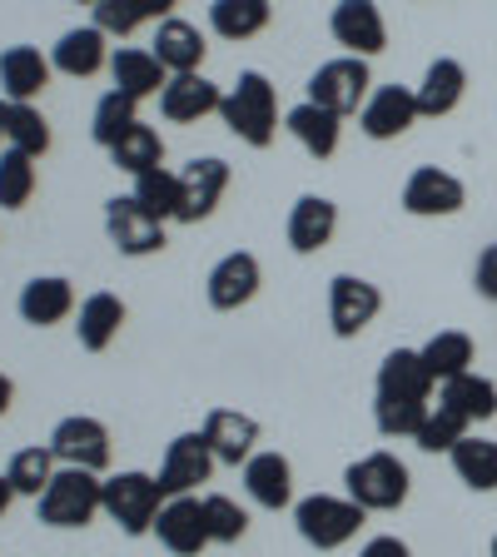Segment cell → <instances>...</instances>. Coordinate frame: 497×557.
Masks as SVG:
<instances>
[{
  "instance_id": "obj_48",
  "label": "cell",
  "mask_w": 497,
  "mask_h": 557,
  "mask_svg": "<svg viewBox=\"0 0 497 557\" xmlns=\"http://www.w3.org/2000/svg\"><path fill=\"white\" fill-rule=\"evenodd\" d=\"M80 5H100V0H80Z\"/></svg>"
},
{
  "instance_id": "obj_21",
  "label": "cell",
  "mask_w": 497,
  "mask_h": 557,
  "mask_svg": "<svg viewBox=\"0 0 497 557\" xmlns=\"http://www.w3.org/2000/svg\"><path fill=\"white\" fill-rule=\"evenodd\" d=\"M50 60L40 55L35 46H11V50H0V90H5V100L15 104H30L35 95L50 85Z\"/></svg>"
},
{
  "instance_id": "obj_16",
  "label": "cell",
  "mask_w": 497,
  "mask_h": 557,
  "mask_svg": "<svg viewBox=\"0 0 497 557\" xmlns=\"http://www.w3.org/2000/svg\"><path fill=\"white\" fill-rule=\"evenodd\" d=\"M224 104V90L214 81H204V75H170V85L160 90V115L170 120V125H195V120L214 115Z\"/></svg>"
},
{
  "instance_id": "obj_39",
  "label": "cell",
  "mask_w": 497,
  "mask_h": 557,
  "mask_svg": "<svg viewBox=\"0 0 497 557\" xmlns=\"http://www.w3.org/2000/svg\"><path fill=\"white\" fill-rule=\"evenodd\" d=\"M160 160H164V139H160V129H150V125H135L115 145V150H110V164H115V170H125V174L160 170Z\"/></svg>"
},
{
  "instance_id": "obj_14",
  "label": "cell",
  "mask_w": 497,
  "mask_h": 557,
  "mask_svg": "<svg viewBox=\"0 0 497 557\" xmlns=\"http://www.w3.org/2000/svg\"><path fill=\"white\" fill-rule=\"evenodd\" d=\"M328 30H334V40L348 55H359V60L378 55L388 46V25H383L373 0H338L334 15H328Z\"/></svg>"
},
{
  "instance_id": "obj_19",
  "label": "cell",
  "mask_w": 497,
  "mask_h": 557,
  "mask_svg": "<svg viewBox=\"0 0 497 557\" xmlns=\"http://www.w3.org/2000/svg\"><path fill=\"white\" fill-rule=\"evenodd\" d=\"M204 294H209V304L214 309H239V304H249L259 294V259L254 255H224L220 264L209 269V278H204Z\"/></svg>"
},
{
  "instance_id": "obj_20",
  "label": "cell",
  "mask_w": 497,
  "mask_h": 557,
  "mask_svg": "<svg viewBox=\"0 0 497 557\" xmlns=\"http://www.w3.org/2000/svg\"><path fill=\"white\" fill-rule=\"evenodd\" d=\"M50 65L70 81H90L95 70L110 65V50H104V30L100 25H80V30H65L50 50Z\"/></svg>"
},
{
  "instance_id": "obj_35",
  "label": "cell",
  "mask_w": 497,
  "mask_h": 557,
  "mask_svg": "<svg viewBox=\"0 0 497 557\" xmlns=\"http://www.w3.org/2000/svg\"><path fill=\"white\" fill-rule=\"evenodd\" d=\"M129 195H135V205L145 209V214H150V220H174V214H179V174H170L160 164V170H145V174H135V189H129Z\"/></svg>"
},
{
  "instance_id": "obj_34",
  "label": "cell",
  "mask_w": 497,
  "mask_h": 557,
  "mask_svg": "<svg viewBox=\"0 0 497 557\" xmlns=\"http://www.w3.org/2000/svg\"><path fill=\"white\" fill-rule=\"evenodd\" d=\"M174 5H179V0H100V5H95V25H100L104 35H129L145 21L170 15Z\"/></svg>"
},
{
  "instance_id": "obj_29",
  "label": "cell",
  "mask_w": 497,
  "mask_h": 557,
  "mask_svg": "<svg viewBox=\"0 0 497 557\" xmlns=\"http://www.w3.org/2000/svg\"><path fill=\"white\" fill-rule=\"evenodd\" d=\"M75 309V289H70V278H30L21 289V319L25 324H35V329H50V324H60L65 313Z\"/></svg>"
},
{
  "instance_id": "obj_30",
  "label": "cell",
  "mask_w": 497,
  "mask_h": 557,
  "mask_svg": "<svg viewBox=\"0 0 497 557\" xmlns=\"http://www.w3.org/2000/svg\"><path fill=\"white\" fill-rule=\"evenodd\" d=\"M120 324H125V304H120L115 294H90V299L80 304L75 338H80V348H90V354H104V348L115 344Z\"/></svg>"
},
{
  "instance_id": "obj_24",
  "label": "cell",
  "mask_w": 497,
  "mask_h": 557,
  "mask_svg": "<svg viewBox=\"0 0 497 557\" xmlns=\"http://www.w3.org/2000/svg\"><path fill=\"white\" fill-rule=\"evenodd\" d=\"M338 230V205L324 195H303L289 214V249L294 255H313V249H324Z\"/></svg>"
},
{
  "instance_id": "obj_22",
  "label": "cell",
  "mask_w": 497,
  "mask_h": 557,
  "mask_svg": "<svg viewBox=\"0 0 497 557\" xmlns=\"http://www.w3.org/2000/svg\"><path fill=\"white\" fill-rule=\"evenodd\" d=\"M110 75H115V90L129 95V100H150L170 85V70L154 60V50H135V46H120L110 55Z\"/></svg>"
},
{
  "instance_id": "obj_46",
  "label": "cell",
  "mask_w": 497,
  "mask_h": 557,
  "mask_svg": "<svg viewBox=\"0 0 497 557\" xmlns=\"http://www.w3.org/2000/svg\"><path fill=\"white\" fill-rule=\"evenodd\" d=\"M11 498H15V487H11V478L0 473V518H5V508H11Z\"/></svg>"
},
{
  "instance_id": "obj_33",
  "label": "cell",
  "mask_w": 497,
  "mask_h": 557,
  "mask_svg": "<svg viewBox=\"0 0 497 557\" xmlns=\"http://www.w3.org/2000/svg\"><path fill=\"white\" fill-rule=\"evenodd\" d=\"M448 458H452V473L463 478L473 493H493L497 487V443L493 438H473V433H468Z\"/></svg>"
},
{
  "instance_id": "obj_27",
  "label": "cell",
  "mask_w": 497,
  "mask_h": 557,
  "mask_svg": "<svg viewBox=\"0 0 497 557\" xmlns=\"http://www.w3.org/2000/svg\"><path fill=\"white\" fill-rule=\"evenodd\" d=\"M284 129L299 139L313 160H328V154L338 150V115L334 110H324V104H313V100L294 104L289 115H284Z\"/></svg>"
},
{
  "instance_id": "obj_11",
  "label": "cell",
  "mask_w": 497,
  "mask_h": 557,
  "mask_svg": "<svg viewBox=\"0 0 497 557\" xmlns=\"http://www.w3.org/2000/svg\"><path fill=\"white\" fill-rule=\"evenodd\" d=\"M378 309H383V294L369 278L338 274L334 284H328V324H334L338 338H359L363 329L378 319Z\"/></svg>"
},
{
  "instance_id": "obj_32",
  "label": "cell",
  "mask_w": 497,
  "mask_h": 557,
  "mask_svg": "<svg viewBox=\"0 0 497 557\" xmlns=\"http://www.w3.org/2000/svg\"><path fill=\"white\" fill-rule=\"evenodd\" d=\"M418 354H423V369L433 373V383H448V379H458V373L473 369V338L458 334V329L433 334L428 344L418 348Z\"/></svg>"
},
{
  "instance_id": "obj_38",
  "label": "cell",
  "mask_w": 497,
  "mask_h": 557,
  "mask_svg": "<svg viewBox=\"0 0 497 557\" xmlns=\"http://www.w3.org/2000/svg\"><path fill=\"white\" fill-rule=\"evenodd\" d=\"M5 139H11V150H21V154H46L50 150V125H46V115L35 110V104H15V100H5Z\"/></svg>"
},
{
  "instance_id": "obj_45",
  "label": "cell",
  "mask_w": 497,
  "mask_h": 557,
  "mask_svg": "<svg viewBox=\"0 0 497 557\" xmlns=\"http://www.w3.org/2000/svg\"><path fill=\"white\" fill-rule=\"evenodd\" d=\"M11 398H15V383L0 373V418H5V408H11Z\"/></svg>"
},
{
  "instance_id": "obj_18",
  "label": "cell",
  "mask_w": 497,
  "mask_h": 557,
  "mask_svg": "<svg viewBox=\"0 0 497 557\" xmlns=\"http://www.w3.org/2000/svg\"><path fill=\"white\" fill-rule=\"evenodd\" d=\"M209 438V448H214V458L229 468L249 463L254 458V443H259V423L249 413H234V408H214V413L204 418V429H199Z\"/></svg>"
},
{
  "instance_id": "obj_23",
  "label": "cell",
  "mask_w": 497,
  "mask_h": 557,
  "mask_svg": "<svg viewBox=\"0 0 497 557\" xmlns=\"http://www.w3.org/2000/svg\"><path fill=\"white\" fill-rule=\"evenodd\" d=\"M244 487H249V498L259 508H289L294 503V468L284 453H254L249 463H244Z\"/></svg>"
},
{
  "instance_id": "obj_40",
  "label": "cell",
  "mask_w": 497,
  "mask_h": 557,
  "mask_svg": "<svg viewBox=\"0 0 497 557\" xmlns=\"http://www.w3.org/2000/svg\"><path fill=\"white\" fill-rule=\"evenodd\" d=\"M35 195V160L21 150L0 154V209H25Z\"/></svg>"
},
{
  "instance_id": "obj_49",
  "label": "cell",
  "mask_w": 497,
  "mask_h": 557,
  "mask_svg": "<svg viewBox=\"0 0 497 557\" xmlns=\"http://www.w3.org/2000/svg\"><path fill=\"white\" fill-rule=\"evenodd\" d=\"M493 557H497V537H493Z\"/></svg>"
},
{
  "instance_id": "obj_15",
  "label": "cell",
  "mask_w": 497,
  "mask_h": 557,
  "mask_svg": "<svg viewBox=\"0 0 497 557\" xmlns=\"http://www.w3.org/2000/svg\"><path fill=\"white\" fill-rule=\"evenodd\" d=\"M154 537L170 547L174 557H199L209 547V528H204V498H170L154 518Z\"/></svg>"
},
{
  "instance_id": "obj_2",
  "label": "cell",
  "mask_w": 497,
  "mask_h": 557,
  "mask_svg": "<svg viewBox=\"0 0 497 557\" xmlns=\"http://www.w3.org/2000/svg\"><path fill=\"white\" fill-rule=\"evenodd\" d=\"M224 125L244 139V145H254V150H269L278 135V100H274V85L259 75V70H244L239 81L229 85L220 104Z\"/></svg>"
},
{
  "instance_id": "obj_47",
  "label": "cell",
  "mask_w": 497,
  "mask_h": 557,
  "mask_svg": "<svg viewBox=\"0 0 497 557\" xmlns=\"http://www.w3.org/2000/svg\"><path fill=\"white\" fill-rule=\"evenodd\" d=\"M0 139H5V104H0Z\"/></svg>"
},
{
  "instance_id": "obj_36",
  "label": "cell",
  "mask_w": 497,
  "mask_h": 557,
  "mask_svg": "<svg viewBox=\"0 0 497 557\" xmlns=\"http://www.w3.org/2000/svg\"><path fill=\"white\" fill-rule=\"evenodd\" d=\"M135 125H139L135 100H129V95H120V90H110V95H100V104H95L90 139H95V145H104V150H115V145H120V139H125Z\"/></svg>"
},
{
  "instance_id": "obj_28",
  "label": "cell",
  "mask_w": 497,
  "mask_h": 557,
  "mask_svg": "<svg viewBox=\"0 0 497 557\" xmlns=\"http://www.w3.org/2000/svg\"><path fill=\"white\" fill-rule=\"evenodd\" d=\"M438 404L452 408L458 418H468V423H483V418L497 413V383L483 379V373H458V379H448L438 388Z\"/></svg>"
},
{
  "instance_id": "obj_9",
  "label": "cell",
  "mask_w": 497,
  "mask_h": 557,
  "mask_svg": "<svg viewBox=\"0 0 497 557\" xmlns=\"http://www.w3.org/2000/svg\"><path fill=\"white\" fill-rule=\"evenodd\" d=\"M224 189H229V164L220 154H204V160H189L179 170V224H199L220 209Z\"/></svg>"
},
{
  "instance_id": "obj_1",
  "label": "cell",
  "mask_w": 497,
  "mask_h": 557,
  "mask_svg": "<svg viewBox=\"0 0 497 557\" xmlns=\"http://www.w3.org/2000/svg\"><path fill=\"white\" fill-rule=\"evenodd\" d=\"M433 373L423 369L418 348H394L378 369V394H373V418L383 438H413L423 418L433 413Z\"/></svg>"
},
{
  "instance_id": "obj_13",
  "label": "cell",
  "mask_w": 497,
  "mask_h": 557,
  "mask_svg": "<svg viewBox=\"0 0 497 557\" xmlns=\"http://www.w3.org/2000/svg\"><path fill=\"white\" fill-rule=\"evenodd\" d=\"M468 205V189L458 174L438 170V164H423V170L408 174L403 185V209L418 220H438V214H458Z\"/></svg>"
},
{
  "instance_id": "obj_44",
  "label": "cell",
  "mask_w": 497,
  "mask_h": 557,
  "mask_svg": "<svg viewBox=\"0 0 497 557\" xmlns=\"http://www.w3.org/2000/svg\"><path fill=\"white\" fill-rule=\"evenodd\" d=\"M359 557H413V547L398 543V537H373V543H363Z\"/></svg>"
},
{
  "instance_id": "obj_31",
  "label": "cell",
  "mask_w": 497,
  "mask_h": 557,
  "mask_svg": "<svg viewBox=\"0 0 497 557\" xmlns=\"http://www.w3.org/2000/svg\"><path fill=\"white\" fill-rule=\"evenodd\" d=\"M269 15H274L269 0H214L209 5V25L220 40H249L269 25Z\"/></svg>"
},
{
  "instance_id": "obj_12",
  "label": "cell",
  "mask_w": 497,
  "mask_h": 557,
  "mask_svg": "<svg viewBox=\"0 0 497 557\" xmlns=\"http://www.w3.org/2000/svg\"><path fill=\"white\" fill-rule=\"evenodd\" d=\"M50 453H55L65 468H90V473H100L104 463H110V429H104L100 418H60L55 433H50Z\"/></svg>"
},
{
  "instance_id": "obj_3",
  "label": "cell",
  "mask_w": 497,
  "mask_h": 557,
  "mask_svg": "<svg viewBox=\"0 0 497 557\" xmlns=\"http://www.w3.org/2000/svg\"><path fill=\"white\" fill-rule=\"evenodd\" d=\"M104 512V483L90 468H55L50 487L40 493V522L46 528H85Z\"/></svg>"
},
{
  "instance_id": "obj_7",
  "label": "cell",
  "mask_w": 497,
  "mask_h": 557,
  "mask_svg": "<svg viewBox=\"0 0 497 557\" xmlns=\"http://www.w3.org/2000/svg\"><path fill=\"white\" fill-rule=\"evenodd\" d=\"M369 60L359 55H338L328 60V65L313 70V81H309V100L313 104H324V110H334L338 120L344 115H359L363 104H369Z\"/></svg>"
},
{
  "instance_id": "obj_41",
  "label": "cell",
  "mask_w": 497,
  "mask_h": 557,
  "mask_svg": "<svg viewBox=\"0 0 497 557\" xmlns=\"http://www.w3.org/2000/svg\"><path fill=\"white\" fill-rule=\"evenodd\" d=\"M463 438H468V418H458L452 408H443V404H433V413L423 418V429L413 433V443L423 453H452Z\"/></svg>"
},
{
  "instance_id": "obj_5",
  "label": "cell",
  "mask_w": 497,
  "mask_h": 557,
  "mask_svg": "<svg viewBox=\"0 0 497 557\" xmlns=\"http://www.w3.org/2000/svg\"><path fill=\"white\" fill-rule=\"evenodd\" d=\"M344 483H348V498L359 503L363 512H394L408 503V468L394 453H369L359 463H348Z\"/></svg>"
},
{
  "instance_id": "obj_6",
  "label": "cell",
  "mask_w": 497,
  "mask_h": 557,
  "mask_svg": "<svg viewBox=\"0 0 497 557\" xmlns=\"http://www.w3.org/2000/svg\"><path fill=\"white\" fill-rule=\"evenodd\" d=\"M294 528H299V537L309 547L334 553V547H344L348 537L363 528V508L353 498H328V493H313V498H303L299 508H294Z\"/></svg>"
},
{
  "instance_id": "obj_43",
  "label": "cell",
  "mask_w": 497,
  "mask_h": 557,
  "mask_svg": "<svg viewBox=\"0 0 497 557\" xmlns=\"http://www.w3.org/2000/svg\"><path fill=\"white\" fill-rule=\"evenodd\" d=\"M473 284L483 299L497 304V244H487L483 255H477V269H473Z\"/></svg>"
},
{
  "instance_id": "obj_4",
  "label": "cell",
  "mask_w": 497,
  "mask_h": 557,
  "mask_svg": "<svg viewBox=\"0 0 497 557\" xmlns=\"http://www.w3.org/2000/svg\"><path fill=\"white\" fill-rule=\"evenodd\" d=\"M164 503L170 498L160 493V478H150V473L104 478V512H110V522H115L120 533H129V537L154 533V518H160Z\"/></svg>"
},
{
  "instance_id": "obj_26",
  "label": "cell",
  "mask_w": 497,
  "mask_h": 557,
  "mask_svg": "<svg viewBox=\"0 0 497 557\" xmlns=\"http://www.w3.org/2000/svg\"><path fill=\"white\" fill-rule=\"evenodd\" d=\"M204 50H209L204 35L189 21H160V30H154V60H160L170 75H195Z\"/></svg>"
},
{
  "instance_id": "obj_8",
  "label": "cell",
  "mask_w": 497,
  "mask_h": 557,
  "mask_svg": "<svg viewBox=\"0 0 497 557\" xmlns=\"http://www.w3.org/2000/svg\"><path fill=\"white\" fill-rule=\"evenodd\" d=\"M214 448H209L204 433H179V438L164 448V463H160V493L164 498H189L199 483H209L214 473Z\"/></svg>"
},
{
  "instance_id": "obj_10",
  "label": "cell",
  "mask_w": 497,
  "mask_h": 557,
  "mask_svg": "<svg viewBox=\"0 0 497 557\" xmlns=\"http://www.w3.org/2000/svg\"><path fill=\"white\" fill-rule=\"evenodd\" d=\"M104 230H110V244L129 259L160 255L164 244H170L164 239V224L150 220V214L135 205V195H115L110 205H104Z\"/></svg>"
},
{
  "instance_id": "obj_37",
  "label": "cell",
  "mask_w": 497,
  "mask_h": 557,
  "mask_svg": "<svg viewBox=\"0 0 497 557\" xmlns=\"http://www.w3.org/2000/svg\"><path fill=\"white\" fill-rule=\"evenodd\" d=\"M5 478H11V487L21 493V498H40L50 487V478H55V453H50V443L40 448H21L11 458V468H5Z\"/></svg>"
},
{
  "instance_id": "obj_17",
  "label": "cell",
  "mask_w": 497,
  "mask_h": 557,
  "mask_svg": "<svg viewBox=\"0 0 497 557\" xmlns=\"http://www.w3.org/2000/svg\"><path fill=\"white\" fill-rule=\"evenodd\" d=\"M413 120H418V95L408 90V85H383L359 110V125L369 139H398Z\"/></svg>"
},
{
  "instance_id": "obj_25",
  "label": "cell",
  "mask_w": 497,
  "mask_h": 557,
  "mask_svg": "<svg viewBox=\"0 0 497 557\" xmlns=\"http://www.w3.org/2000/svg\"><path fill=\"white\" fill-rule=\"evenodd\" d=\"M463 90H468V70L458 65L452 55L433 60L428 75H423V85L413 90L418 95V115H428V120L452 115V110H458V100H463Z\"/></svg>"
},
{
  "instance_id": "obj_42",
  "label": "cell",
  "mask_w": 497,
  "mask_h": 557,
  "mask_svg": "<svg viewBox=\"0 0 497 557\" xmlns=\"http://www.w3.org/2000/svg\"><path fill=\"white\" fill-rule=\"evenodd\" d=\"M204 528H209V543H239V537L249 533V512H244L234 498H224V493H209Z\"/></svg>"
}]
</instances>
